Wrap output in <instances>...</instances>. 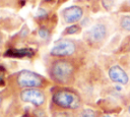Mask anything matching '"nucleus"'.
I'll return each mask as SVG.
<instances>
[{
	"instance_id": "1",
	"label": "nucleus",
	"mask_w": 130,
	"mask_h": 117,
	"mask_svg": "<svg viewBox=\"0 0 130 117\" xmlns=\"http://www.w3.org/2000/svg\"><path fill=\"white\" fill-rule=\"evenodd\" d=\"M51 77L60 82V83H65L67 82L72 74H73V66L70 62L65 61V60H58L53 63L51 66Z\"/></svg>"
},
{
	"instance_id": "2",
	"label": "nucleus",
	"mask_w": 130,
	"mask_h": 117,
	"mask_svg": "<svg viewBox=\"0 0 130 117\" xmlns=\"http://www.w3.org/2000/svg\"><path fill=\"white\" fill-rule=\"evenodd\" d=\"M54 103L64 109H77L80 106L79 97L69 91V90H60L56 92L53 96Z\"/></svg>"
},
{
	"instance_id": "3",
	"label": "nucleus",
	"mask_w": 130,
	"mask_h": 117,
	"mask_svg": "<svg viewBox=\"0 0 130 117\" xmlns=\"http://www.w3.org/2000/svg\"><path fill=\"white\" fill-rule=\"evenodd\" d=\"M43 78L29 70H22L17 76V83L21 87H38L42 84Z\"/></svg>"
},
{
	"instance_id": "4",
	"label": "nucleus",
	"mask_w": 130,
	"mask_h": 117,
	"mask_svg": "<svg viewBox=\"0 0 130 117\" xmlns=\"http://www.w3.org/2000/svg\"><path fill=\"white\" fill-rule=\"evenodd\" d=\"M20 98L23 102L31 103L35 106H41L45 102V95L37 89H27L20 93Z\"/></svg>"
},
{
	"instance_id": "5",
	"label": "nucleus",
	"mask_w": 130,
	"mask_h": 117,
	"mask_svg": "<svg viewBox=\"0 0 130 117\" xmlns=\"http://www.w3.org/2000/svg\"><path fill=\"white\" fill-rule=\"evenodd\" d=\"M75 51V45L72 41L62 40L59 41L51 50L53 56H69L72 55Z\"/></svg>"
},
{
	"instance_id": "6",
	"label": "nucleus",
	"mask_w": 130,
	"mask_h": 117,
	"mask_svg": "<svg viewBox=\"0 0 130 117\" xmlns=\"http://www.w3.org/2000/svg\"><path fill=\"white\" fill-rule=\"evenodd\" d=\"M109 77L114 82L121 83V84H126L128 83V80H129L127 73L119 65H114L109 69Z\"/></svg>"
},
{
	"instance_id": "7",
	"label": "nucleus",
	"mask_w": 130,
	"mask_h": 117,
	"mask_svg": "<svg viewBox=\"0 0 130 117\" xmlns=\"http://www.w3.org/2000/svg\"><path fill=\"white\" fill-rule=\"evenodd\" d=\"M63 16L66 22H75L82 16V9L79 6H70L63 11Z\"/></svg>"
},
{
	"instance_id": "8",
	"label": "nucleus",
	"mask_w": 130,
	"mask_h": 117,
	"mask_svg": "<svg viewBox=\"0 0 130 117\" xmlns=\"http://www.w3.org/2000/svg\"><path fill=\"white\" fill-rule=\"evenodd\" d=\"M106 36V27L102 23H98L93 25L87 33L88 40L91 42H100Z\"/></svg>"
},
{
	"instance_id": "9",
	"label": "nucleus",
	"mask_w": 130,
	"mask_h": 117,
	"mask_svg": "<svg viewBox=\"0 0 130 117\" xmlns=\"http://www.w3.org/2000/svg\"><path fill=\"white\" fill-rule=\"evenodd\" d=\"M34 51L29 48H23V49H10L5 52V56H11V57H24V56H32Z\"/></svg>"
},
{
	"instance_id": "10",
	"label": "nucleus",
	"mask_w": 130,
	"mask_h": 117,
	"mask_svg": "<svg viewBox=\"0 0 130 117\" xmlns=\"http://www.w3.org/2000/svg\"><path fill=\"white\" fill-rule=\"evenodd\" d=\"M78 117H95V113L91 109H84L79 113Z\"/></svg>"
},
{
	"instance_id": "11",
	"label": "nucleus",
	"mask_w": 130,
	"mask_h": 117,
	"mask_svg": "<svg viewBox=\"0 0 130 117\" xmlns=\"http://www.w3.org/2000/svg\"><path fill=\"white\" fill-rule=\"evenodd\" d=\"M121 25L124 30L126 31H130V16L127 15V16H124L121 20Z\"/></svg>"
},
{
	"instance_id": "12",
	"label": "nucleus",
	"mask_w": 130,
	"mask_h": 117,
	"mask_svg": "<svg viewBox=\"0 0 130 117\" xmlns=\"http://www.w3.org/2000/svg\"><path fill=\"white\" fill-rule=\"evenodd\" d=\"M79 31V26L78 25H71V26H69V27H67L66 28V33L67 34H74V33H76V32H78Z\"/></svg>"
},
{
	"instance_id": "13",
	"label": "nucleus",
	"mask_w": 130,
	"mask_h": 117,
	"mask_svg": "<svg viewBox=\"0 0 130 117\" xmlns=\"http://www.w3.org/2000/svg\"><path fill=\"white\" fill-rule=\"evenodd\" d=\"M39 35H40V37H41V38L46 39V38L48 37V35H49V32H48L45 27H41V28H40V31H39Z\"/></svg>"
},
{
	"instance_id": "14",
	"label": "nucleus",
	"mask_w": 130,
	"mask_h": 117,
	"mask_svg": "<svg viewBox=\"0 0 130 117\" xmlns=\"http://www.w3.org/2000/svg\"><path fill=\"white\" fill-rule=\"evenodd\" d=\"M3 77H4V71H3V68L0 67V84L3 82Z\"/></svg>"
},
{
	"instance_id": "15",
	"label": "nucleus",
	"mask_w": 130,
	"mask_h": 117,
	"mask_svg": "<svg viewBox=\"0 0 130 117\" xmlns=\"http://www.w3.org/2000/svg\"><path fill=\"white\" fill-rule=\"evenodd\" d=\"M128 112L130 113V106H129V108H128Z\"/></svg>"
},
{
	"instance_id": "16",
	"label": "nucleus",
	"mask_w": 130,
	"mask_h": 117,
	"mask_svg": "<svg viewBox=\"0 0 130 117\" xmlns=\"http://www.w3.org/2000/svg\"><path fill=\"white\" fill-rule=\"evenodd\" d=\"M0 43H1V37H0Z\"/></svg>"
},
{
	"instance_id": "17",
	"label": "nucleus",
	"mask_w": 130,
	"mask_h": 117,
	"mask_svg": "<svg viewBox=\"0 0 130 117\" xmlns=\"http://www.w3.org/2000/svg\"><path fill=\"white\" fill-rule=\"evenodd\" d=\"M47 1H50V0H47Z\"/></svg>"
}]
</instances>
